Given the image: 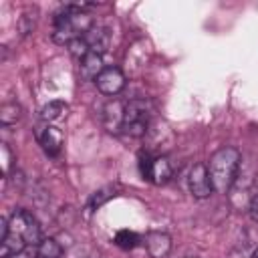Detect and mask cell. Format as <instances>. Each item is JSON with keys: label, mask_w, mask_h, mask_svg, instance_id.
<instances>
[{"label": "cell", "mask_w": 258, "mask_h": 258, "mask_svg": "<svg viewBox=\"0 0 258 258\" xmlns=\"http://www.w3.org/2000/svg\"><path fill=\"white\" fill-rule=\"evenodd\" d=\"M85 6L69 4L54 16V28H52V40L56 44H69L75 38L85 36L95 24L93 16L83 10Z\"/></svg>", "instance_id": "obj_1"}, {"label": "cell", "mask_w": 258, "mask_h": 258, "mask_svg": "<svg viewBox=\"0 0 258 258\" xmlns=\"http://www.w3.org/2000/svg\"><path fill=\"white\" fill-rule=\"evenodd\" d=\"M242 163V155L236 147H220L212 153L208 161V173L212 179V187L218 194H228L238 177V169Z\"/></svg>", "instance_id": "obj_2"}, {"label": "cell", "mask_w": 258, "mask_h": 258, "mask_svg": "<svg viewBox=\"0 0 258 258\" xmlns=\"http://www.w3.org/2000/svg\"><path fill=\"white\" fill-rule=\"evenodd\" d=\"M153 107L147 99H131L125 103L123 111V133L129 137H143L151 125Z\"/></svg>", "instance_id": "obj_3"}, {"label": "cell", "mask_w": 258, "mask_h": 258, "mask_svg": "<svg viewBox=\"0 0 258 258\" xmlns=\"http://www.w3.org/2000/svg\"><path fill=\"white\" fill-rule=\"evenodd\" d=\"M8 232L18 236V238H22L26 246H38L42 242L40 224L36 222V218L28 210H22V208L14 210V214L8 218Z\"/></svg>", "instance_id": "obj_4"}, {"label": "cell", "mask_w": 258, "mask_h": 258, "mask_svg": "<svg viewBox=\"0 0 258 258\" xmlns=\"http://www.w3.org/2000/svg\"><path fill=\"white\" fill-rule=\"evenodd\" d=\"M141 175L155 185H163L171 179L173 165L165 155H155V157L145 155V159H141Z\"/></svg>", "instance_id": "obj_5"}, {"label": "cell", "mask_w": 258, "mask_h": 258, "mask_svg": "<svg viewBox=\"0 0 258 258\" xmlns=\"http://www.w3.org/2000/svg\"><path fill=\"white\" fill-rule=\"evenodd\" d=\"M125 83H127V79H125L123 71L117 69V67H105V71L95 79V85H97L99 93H103L107 97L119 95L125 89Z\"/></svg>", "instance_id": "obj_6"}, {"label": "cell", "mask_w": 258, "mask_h": 258, "mask_svg": "<svg viewBox=\"0 0 258 258\" xmlns=\"http://www.w3.org/2000/svg\"><path fill=\"white\" fill-rule=\"evenodd\" d=\"M187 185H189L191 196L198 198V200H206V198L214 191V187H212V179H210V173H208V165H206V163H196V165L189 169Z\"/></svg>", "instance_id": "obj_7"}, {"label": "cell", "mask_w": 258, "mask_h": 258, "mask_svg": "<svg viewBox=\"0 0 258 258\" xmlns=\"http://www.w3.org/2000/svg\"><path fill=\"white\" fill-rule=\"evenodd\" d=\"M34 133H36V139H38L40 147L44 149V153H48V155L60 153L64 137H62V131L58 127H54L52 123H40Z\"/></svg>", "instance_id": "obj_8"}, {"label": "cell", "mask_w": 258, "mask_h": 258, "mask_svg": "<svg viewBox=\"0 0 258 258\" xmlns=\"http://www.w3.org/2000/svg\"><path fill=\"white\" fill-rule=\"evenodd\" d=\"M145 250L151 258H165L171 252V238L165 232H147Z\"/></svg>", "instance_id": "obj_9"}, {"label": "cell", "mask_w": 258, "mask_h": 258, "mask_svg": "<svg viewBox=\"0 0 258 258\" xmlns=\"http://www.w3.org/2000/svg\"><path fill=\"white\" fill-rule=\"evenodd\" d=\"M83 38L87 40L91 52L101 54V56H103V54L109 50V46H111V34H109V30L103 28V26H93Z\"/></svg>", "instance_id": "obj_10"}, {"label": "cell", "mask_w": 258, "mask_h": 258, "mask_svg": "<svg viewBox=\"0 0 258 258\" xmlns=\"http://www.w3.org/2000/svg\"><path fill=\"white\" fill-rule=\"evenodd\" d=\"M123 111H125V103L119 101H111L105 105L103 109V123L107 127V131L117 133L123 129Z\"/></svg>", "instance_id": "obj_11"}, {"label": "cell", "mask_w": 258, "mask_h": 258, "mask_svg": "<svg viewBox=\"0 0 258 258\" xmlns=\"http://www.w3.org/2000/svg\"><path fill=\"white\" fill-rule=\"evenodd\" d=\"M103 71H105V64H103V56L101 54L89 52L79 62V73H81V79H85V81H95Z\"/></svg>", "instance_id": "obj_12"}, {"label": "cell", "mask_w": 258, "mask_h": 258, "mask_svg": "<svg viewBox=\"0 0 258 258\" xmlns=\"http://www.w3.org/2000/svg\"><path fill=\"white\" fill-rule=\"evenodd\" d=\"M69 113V105L64 101H48L46 105L40 107V119L44 123H54L64 119Z\"/></svg>", "instance_id": "obj_13"}, {"label": "cell", "mask_w": 258, "mask_h": 258, "mask_svg": "<svg viewBox=\"0 0 258 258\" xmlns=\"http://www.w3.org/2000/svg\"><path fill=\"white\" fill-rule=\"evenodd\" d=\"M20 117H22V107H20L18 103H4V105L0 107V123H2L4 127L14 125Z\"/></svg>", "instance_id": "obj_14"}, {"label": "cell", "mask_w": 258, "mask_h": 258, "mask_svg": "<svg viewBox=\"0 0 258 258\" xmlns=\"http://www.w3.org/2000/svg\"><path fill=\"white\" fill-rule=\"evenodd\" d=\"M36 252L42 258H60L62 256V246L54 238H42V242L36 246Z\"/></svg>", "instance_id": "obj_15"}, {"label": "cell", "mask_w": 258, "mask_h": 258, "mask_svg": "<svg viewBox=\"0 0 258 258\" xmlns=\"http://www.w3.org/2000/svg\"><path fill=\"white\" fill-rule=\"evenodd\" d=\"M115 191H117V187L115 185H105V187H101V189H97L93 196H91V200H89V210H97V208H101L105 202H109L113 196H115Z\"/></svg>", "instance_id": "obj_16"}, {"label": "cell", "mask_w": 258, "mask_h": 258, "mask_svg": "<svg viewBox=\"0 0 258 258\" xmlns=\"http://www.w3.org/2000/svg\"><path fill=\"white\" fill-rule=\"evenodd\" d=\"M139 242H141V238H139V234H135L133 230H119V232L115 234V244H117L119 248H123V250H133Z\"/></svg>", "instance_id": "obj_17"}, {"label": "cell", "mask_w": 258, "mask_h": 258, "mask_svg": "<svg viewBox=\"0 0 258 258\" xmlns=\"http://www.w3.org/2000/svg\"><path fill=\"white\" fill-rule=\"evenodd\" d=\"M67 46H69V52H71L79 62H81V60L91 52V48H89V44H87V40H85L83 36H81V38H75V40H73V42H69Z\"/></svg>", "instance_id": "obj_18"}, {"label": "cell", "mask_w": 258, "mask_h": 258, "mask_svg": "<svg viewBox=\"0 0 258 258\" xmlns=\"http://www.w3.org/2000/svg\"><path fill=\"white\" fill-rule=\"evenodd\" d=\"M0 153H2V171H4V175H8L10 167H12V151L6 143H0Z\"/></svg>", "instance_id": "obj_19"}, {"label": "cell", "mask_w": 258, "mask_h": 258, "mask_svg": "<svg viewBox=\"0 0 258 258\" xmlns=\"http://www.w3.org/2000/svg\"><path fill=\"white\" fill-rule=\"evenodd\" d=\"M18 28H20V34H28V32H32V28H34V18H30L28 12L22 14V18H20V22H18Z\"/></svg>", "instance_id": "obj_20"}, {"label": "cell", "mask_w": 258, "mask_h": 258, "mask_svg": "<svg viewBox=\"0 0 258 258\" xmlns=\"http://www.w3.org/2000/svg\"><path fill=\"white\" fill-rule=\"evenodd\" d=\"M248 212H250V218H252L254 222H258V194L252 196L250 206H248Z\"/></svg>", "instance_id": "obj_21"}, {"label": "cell", "mask_w": 258, "mask_h": 258, "mask_svg": "<svg viewBox=\"0 0 258 258\" xmlns=\"http://www.w3.org/2000/svg\"><path fill=\"white\" fill-rule=\"evenodd\" d=\"M8 258H32V254H30V252H26V250H22V252L12 254V256H8Z\"/></svg>", "instance_id": "obj_22"}, {"label": "cell", "mask_w": 258, "mask_h": 258, "mask_svg": "<svg viewBox=\"0 0 258 258\" xmlns=\"http://www.w3.org/2000/svg\"><path fill=\"white\" fill-rule=\"evenodd\" d=\"M250 258H258V248H256V250H254V252L250 254Z\"/></svg>", "instance_id": "obj_23"}, {"label": "cell", "mask_w": 258, "mask_h": 258, "mask_svg": "<svg viewBox=\"0 0 258 258\" xmlns=\"http://www.w3.org/2000/svg\"><path fill=\"white\" fill-rule=\"evenodd\" d=\"M36 258H42V256H36Z\"/></svg>", "instance_id": "obj_24"}]
</instances>
